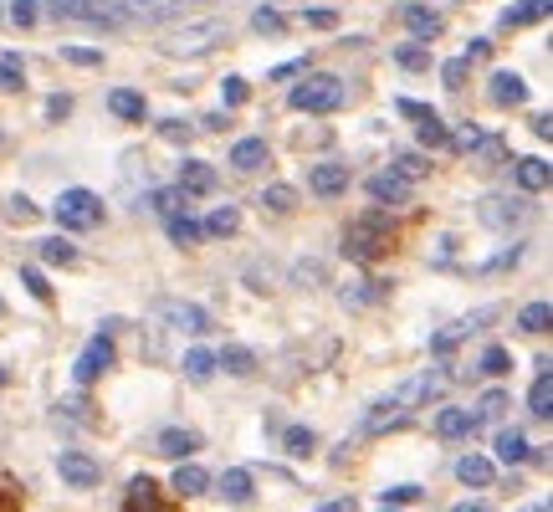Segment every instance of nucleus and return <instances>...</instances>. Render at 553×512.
<instances>
[{"instance_id": "nucleus-1", "label": "nucleus", "mask_w": 553, "mask_h": 512, "mask_svg": "<svg viewBox=\"0 0 553 512\" xmlns=\"http://www.w3.org/2000/svg\"><path fill=\"white\" fill-rule=\"evenodd\" d=\"M446 369H420V374H410L405 384H400V390H390L385 400H379L374 410H369V420H379V415H390V410H420V405H431L441 390H446ZM364 420V425H369Z\"/></svg>"}, {"instance_id": "nucleus-2", "label": "nucleus", "mask_w": 553, "mask_h": 512, "mask_svg": "<svg viewBox=\"0 0 553 512\" xmlns=\"http://www.w3.org/2000/svg\"><path fill=\"white\" fill-rule=\"evenodd\" d=\"M287 103H292L297 113H333L338 103H344V82L328 77V72H313V77H303V82L287 93Z\"/></svg>"}, {"instance_id": "nucleus-3", "label": "nucleus", "mask_w": 553, "mask_h": 512, "mask_svg": "<svg viewBox=\"0 0 553 512\" xmlns=\"http://www.w3.org/2000/svg\"><path fill=\"white\" fill-rule=\"evenodd\" d=\"M52 216L67 231H93V226H103V200L93 190H62L57 205H52Z\"/></svg>"}, {"instance_id": "nucleus-4", "label": "nucleus", "mask_w": 553, "mask_h": 512, "mask_svg": "<svg viewBox=\"0 0 553 512\" xmlns=\"http://www.w3.org/2000/svg\"><path fill=\"white\" fill-rule=\"evenodd\" d=\"M210 47H226V26L221 21H200V26H175L164 36V52L169 57H200Z\"/></svg>"}, {"instance_id": "nucleus-5", "label": "nucleus", "mask_w": 553, "mask_h": 512, "mask_svg": "<svg viewBox=\"0 0 553 512\" xmlns=\"http://www.w3.org/2000/svg\"><path fill=\"white\" fill-rule=\"evenodd\" d=\"M52 16H67V21H88V26H103V31H118L123 26V11L113 0H62Z\"/></svg>"}, {"instance_id": "nucleus-6", "label": "nucleus", "mask_w": 553, "mask_h": 512, "mask_svg": "<svg viewBox=\"0 0 553 512\" xmlns=\"http://www.w3.org/2000/svg\"><path fill=\"white\" fill-rule=\"evenodd\" d=\"M57 477H62L67 487H77V492H93V487L103 482V466H98L93 456H82V451H62V456H57Z\"/></svg>"}, {"instance_id": "nucleus-7", "label": "nucleus", "mask_w": 553, "mask_h": 512, "mask_svg": "<svg viewBox=\"0 0 553 512\" xmlns=\"http://www.w3.org/2000/svg\"><path fill=\"white\" fill-rule=\"evenodd\" d=\"M523 221H528V200H518V195H487L482 200V226L507 231V226H523Z\"/></svg>"}, {"instance_id": "nucleus-8", "label": "nucleus", "mask_w": 553, "mask_h": 512, "mask_svg": "<svg viewBox=\"0 0 553 512\" xmlns=\"http://www.w3.org/2000/svg\"><path fill=\"white\" fill-rule=\"evenodd\" d=\"M108 369H113V338H108V333H98L93 344L77 354V369H72V374H77L82 384H93V379H98V374H108Z\"/></svg>"}, {"instance_id": "nucleus-9", "label": "nucleus", "mask_w": 553, "mask_h": 512, "mask_svg": "<svg viewBox=\"0 0 553 512\" xmlns=\"http://www.w3.org/2000/svg\"><path fill=\"white\" fill-rule=\"evenodd\" d=\"M159 318H164V328L190 333V338L210 333V313H205V308H195V303H164V308H159Z\"/></svg>"}, {"instance_id": "nucleus-10", "label": "nucleus", "mask_w": 553, "mask_h": 512, "mask_svg": "<svg viewBox=\"0 0 553 512\" xmlns=\"http://www.w3.org/2000/svg\"><path fill=\"white\" fill-rule=\"evenodd\" d=\"M528 410H533L538 420L553 415V364H548V354L538 359V379H533V390H528Z\"/></svg>"}, {"instance_id": "nucleus-11", "label": "nucleus", "mask_w": 553, "mask_h": 512, "mask_svg": "<svg viewBox=\"0 0 553 512\" xmlns=\"http://www.w3.org/2000/svg\"><path fill=\"white\" fill-rule=\"evenodd\" d=\"M472 431H477V415L461 410V405H451V410L436 415V436H441V441H466Z\"/></svg>"}, {"instance_id": "nucleus-12", "label": "nucleus", "mask_w": 553, "mask_h": 512, "mask_svg": "<svg viewBox=\"0 0 553 512\" xmlns=\"http://www.w3.org/2000/svg\"><path fill=\"white\" fill-rule=\"evenodd\" d=\"M548 11H553V0H518V6H507L502 11V31H518V26H533V21H548Z\"/></svg>"}, {"instance_id": "nucleus-13", "label": "nucleus", "mask_w": 553, "mask_h": 512, "mask_svg": "<svg viewBox=\"0 0 553 512\" xmlns=\"http://www.w3.org/2000/svg\"><path fill=\"white\" fill-rule=\"evenodd\" d=\"M369 195H374L379 205H410V185L395 175V169H379V175L369 180Z\"/></svg>"}, {"instance_id": "nucleus-14", "label": "nucleus", "mask_w": 553, "mask_h": 512, "mask_svg": "<svg viewBox=\"0 0 553 512\" xmlns=\"http://www.w3.org/2000/svg\"><path fill=\"white\" fill-rule=\"evenodd\" d=\"M482 323H492V313H472V318H461V323H451V328H441L436 338H431V349L436 354H451L461 338H472V328H482Z\"/></svg>"}, {"instance_id": "nucleus-15", "label": "nucleus", "mask_w": 553, "mask_h": 512, "mask_svg": "<svg viewBox=\"0 0 553 512\" xmlns=\"http://www.w3.org/2000/svg\"><path fill=\"white\" fill-rule=\"evenodd\" d=\"M492 103H497V108L528 103V82H523L518 72H497V77H492Z\"/></svg>"}, {"instance_id": "nucleus-16", "label": "nucleus", "mask_w": 553, "mask_h": 512, "mask_svg": "<svg viewBox=\"0 0 553 512\" xmlns=\"http://www.w3.org/2000/svg\"><path fill=\"white\" fill-rule=\"evenodd\" d=\"M456 477H461V487H492L497 461H492V456H461V461H456Z\"/></svg>"}, {"instance_id": "nucleus-17", "label": "nucleus", "mask_w": 553, "mask_h": 512, "mask_svg": "<svg viewBox=\"0 0 553 512\" xmlns=\"http://www.w3.org/2000/svg\"><path fill=\"white\" fill-rule=\"evenodd\" d=\"M108 113L123 118V123H139L149 108H144V93H134V88H113V93H108Z\"/></svg>"}, {"instance_id": "nucleus-18", "label": "nucleus", "mask_w": 553, "mask_h": 512, "mask_svg": "<svg viewBox=\"0 0 553 512\" xmlns=\"http://www.w3.org/2000/svg\"><path fill=\"white\" fill-rule=\"evenodd\" d=\"M210 185H216V169H210L205 159H185L180 164V190L185 195H205Z\"/></svg>"}, {"instance_id": "nucleus-19", "label": "nucleus", "mask_w": 553, "mask_h": 512, "mask_svg": "<svg viewBox=\"0 0 553 512\" xmlns=\"http://www.w3.org/2000/svg\"><path fill=\"white\" fill-rule=\"evenodd\" d=\"M308 185H313V195H344L349 190V169L344 164H318Z\"/></svg>"}, {"instance_id": "nucleus-20", "label": "nucleus", "mask_w": 553, "mask_h": 512, "mask_svg": "<svg viewBox=\"0 0 553 512\" xmlns=\"http://www.w3.org/2000/svg\"><path fill=\"white\" fill-rule=\"evenodd\" d=\"M123 512H159V482H154V477H134Z\"/></svg>"}, {"instance_id": "nucleus-21", "label": "nucleus", "mask_w": 553, "mask_h": 512, "mask_svg": "<svg viewBox=\"0 0 553 512\" xmlns=\"http://www.w3.org/2000/svg\"><path fill=\"white\" fill-rule=\"evenodd\" d=\"M169 487H175V497H205L210 492V472H200V466H175V482H169Z\"/></svg>"}, {"instance_id": "nucleus-22", "label": "nucleus", "mask_w": 553, "mask_h": 512, "mask_svg": "<svg viewBox=\"0 0 553 512\" xmlns=\"http://www.w3.org/2000/svg\"><path fill=\"white\" fill-rule=\"evenodd\" d=\"M216 487H221V497H226V502H251V492H257V482H251L246 466H231V472H226Z\"/></svg>"}, {"instance_id": "nucleus-23", "label": "nucleus", "mask_w": 553, "mask_h": 512, "mask_svg": "<svg viewBox=\"0 0 553 512\" xmlns=\"http://www.w3.org/2000/svg\"><path fill=\"white\" fill-rule=\"evenodd\" d=\"M159 451H164V456H195V451H200V436H195V431H180V425H169V431H159Z\"/></svg>"}, {"instance_id": "nucleus-24", "label": "nucleus", "mask_w": 553, "mask_h": 512, "mask_svg": "<svg viewBox=\"0 0 553 512\" xmlns=\"http://www.w3.org/2000/svg\"><path fill=\"white\" fill-rule=\"evenodd\" d=\"M518 185L523 190H548L553 185V164L548 159H518Z\"/></svg>"}, {"instance_id": "nucleus-25", "label": "nucleus", "mask_w": 553, "mask_h": 512, "mask_svg": "<svg viewBox=\"0 0 553 512\" xmlns=\"http://www.w3.org/2000/svg\"><path fill=\"white\" fill-rule=\"evenodd\" d=\"M231 164L241 169V175H251V169H262V164H267V144H262V139H241V144L231 149Z\"/></svg>"}, {"instance_id": "nucleus-26", "label": "nucleus", "mask_w": 553, "mask_h": 512, "mask_svg": "<svg viewBox=\"0 0 553 512\" xmlns=\"http://www.w3.org/2000/svg\"><path fill=\"white\" fill-rule=\"evenodd\" d=\"M405 26L420 36V41H431V36H441V16L431 11V6H405Z\"/></svg>"}, {"instance_id": "nucleus-27", "label": "nucleus", "mask_w": 553, "mask_h": 512, "mask_svg": "<svg viewBox=\"0 0 553 512\" xmlns=\"http://www.w3.org/2000/svg\"><path fill=\"white\" fill-rule=\"evenodd\" d=\"M200 231H205V236H236V231H241V210H236V205H221V210H210Z\"/></svg>"}, {"instance_id": "nucleus-28", "label": "nucleus", "mask_w": 553, "mask_h": 512, "mask_svg": "<svg viewBox=\"0 0 553 512\" xmlns=\"http://www.w3.org/2000/svg\"><path fill=\"white\" fill-rule=\"evenodd\" d=\"M482 139H487V128H482V123H451V134H446V144L461 149V154H477Z\"/></svg>"}, {"instance_id": "nucleus-29", "label": "nucleus", "mask_w": 553, "mask_h": 512, "mask_svg": "<svg viewBox=\"0 0 553 512\" xmlns=\"http://www.w3.org/2000/svg\"><path fill=\"white\" fill-rule=\"evenodd\" d=\"M492 456H502L507 466H518V461H528L533 451H528L523 431H497V451H492Z\"/></svg>"}, {"instance_id": "nucleus-30", "label": "nucleus", "mask_w": 553, "mask_h": 512, "mask_svg": "<svg viewBox=\"0 0 553 512\" xmlns=\"http://www.w3.org/2000/svg\"><path fill=\"white\" fill-rule=\"evenodd\" d=\"M36 251H41V262H52V267H72V262H77V246H72L67 236H47Z\"/></svg>"}, {"instance_id": "nucleus-31", "label": "nucleus", "mask_w": 553, "mask_h": 512, "mask_svg": "<svg viewBox=\"0 0 553 512\" xmlns=\"http://www.w3.org/2000/svg\"><path fill=\"white\" fill-rule=\"evenodd\" d=\"M180 0H129V16L134 21H164V16H175Z\"/></svg>"}, {"instance_id": "nucleus-32", "label": "nucleus", "mask_w": 553, "mask_h": 512, "mask_svg": "<svg viewBox=\"0 0 553 512\" xmlns=\"http://www.w3.org/2000/svg\"><path fill=\"white\" fill-rule=\"evenodd\" d=\"M507 369H513V354H507L502 344H492V349H482V359H477V374H487V379H502Z\"/></svg>"}, {"instance_id": "nucleus-33", "label": "nucleus", "mask_w": 553, "mask_h": 512, "mask_svg": "<svg viewBox=\"0 0 553 512\" xmlns=\"http://www.w3.org/2000/svg\"><path fill=\"white\" fill-rule=\"evenodd\" d=\"M216 369H226V374H251V369H257V354H251V349H221V354H216Z\"/></svg>"}, {"instance_id": "nucleus-34", "label": "nucleus", "mask_w": 553, "mask_h": 512, "mask_svg": "<svg viewBox=\"0 0 553 512\" xmlns=\"http://www.w3.org/2000/svg\"><path fill=\"white\" fill-rule=\"evenodd\" d=\"M548 323H553V308H548V303H528V308L518 313V328H523V333H548Z\"/></svg>"}, {"instance_id": "nucleus-35", "label": "nucleus", "mask_w": 553, "mask_h": 512, "mask_svg": "<svg viewBox=\"0 0 553 512\" xmlns=\"http://www.w3.org/2000/svg\"><path fill=\"white\" fill-rule=\"evenodd\" d=\"M149 205H154V210H164V221H175V216H185L190 195H185V190H159V195H154Z\"/></svg>"}, {"instance_id": "nucleus-36", "label": "nucleus", "mask_w": 553, "mask_h": 512, "mask_svg": "<svg viewBox=\"0 0 553 512\" xmlns=\"http://www.w3.org/2000/svg\"><path fill=\"white\" fill-rule=\"evenodd\" d=\"M472 415H477V425H482V420H502V415H507V390H487Z\"/></svg>"}, {"instance_id": "nucleus-37", "label": "nucleus", "mask_w": 553, "mask_h": 512, "mask_svg": "<svg viewBox=\"0 0 553 512\" xmlns=\"http://www.w3.org/2000/svg\"><path fill=\"white\" fill-rule=\"evenodd\" d=\"M180 369H185L190 379H210V374H216V354H210V349H190Z\"/></svg>"}, {"instance_id": "nucleus-38", "label": "nucleus", "mask_w": 553, "mask_h": 512, "mask_svg": "<svg viewBox=\"0 0 553 512\" xmlns=\"http://www.w3.org/2000/svg\"><path fill=\"white\" fill-rule=\"evenodd\" d=\"M344 256H354V262H374V256H379V241H374L369 231H354L349 246H344Z\"/></svg>"}, {"instance_id": "nucleus-39", "label": "nucleus", "mask_w": 553, "mask_h": 512, "mask_svg": "<svg viewBox=\"0 0 553 512\" xmlns=\"http://www.w3.org/2000/svg\"><path fill=\"white\" fill-rule=\"evenodd\" d=\"M0 88H6V93H21V88H26V67H21L16 57H0Z\"/></svg>"}, {"instance_id": "nucleus-40", "label": "nucleus", "mask_w": 553, "mask_h": 512, "mask_svg": "<svg viewBox=\"0 0 553 512\" xmlns=\"http://www.w3.org/2000/svg\"><path fill=\"white\" fill-rule=\"evenodd\" d=\"M205 231H200V221H190V216H175L169 221V241H180V246H195Z\"/></svg>"}, {"instance_id": "nucleus-41", "label": "nucleus", "mask_w": 553, "mask_h": 512, "mask_svg": "<svg viewBox=\"0 0 553 512\" xmlns=\"http://www.w3.org/2000/svg\"><path fill=\"white\" fill-rule=\"evenodd\" d=\"M282 446H287V456H308V451L318 446V436H313V431H303V425H292V431L282 436Z\"/></svg>"}, {"instance_id": "nucleus-42", "label": "nucleus", "mask_w": 553, "mask_h": 512, "mask_svg": "<svg viewBox=\"0 0 553 512\" xmlns=\"http://www.w3.org/2000/svg\"><path fill=\"white\" fill-rule=\"evenodd\" d=\"M262 205H267V210H292V205H297V190H292V185H267Z\"/></svg>"}, {"instance_id": "nucleus-43", "label": "nucleus", "mask_w": 553, "mask_h": 512, "mask_svg": "<svg viewBox=\"0 0 553 512\" xmlns=\"http://www.w3.org/2000/svg\"><path fill=\"white\" fill-rule=\"evenodd\" d=\"M395 62H400L405 72H425V67H431V52H425V47H400Z\"/></svg>"}, {"instance_id": "nucleus-44", "label": "nucleus", "mask_w": 553, "mask_h": 512, "mask_svg": "<svg viewBox=\"0 0 553 512\" xmlns=\"http://www.w3.org/2000/svg\"><path fill=\"white\" fill-rule=\"evenodd\" d=\"M41 6H47V0H16L11 21H16V26H36V21H41Z\"/></svg>"}, {"instance_id": "nucleus-45", "label": "nucleus", "mask_w": 553, "mask_h": 512, "mask_svg": "<svg viewBox=\"0 0 553 512\" xmlns=\"http://www.w3.org/2000/svg\"><path fill=\"white\" fill-rule=\"evenodd\" d=\"M379 497H385V507H390V512H400V507L420 502L425 492H420V487H390V492H379Z\"/></svg>"}, {"instance_id": "nucleus-46", "label": "nucleus", "mask_w": 553, "mask_h": 512, "mask_svg": "<svg viewBox=\"0 0 553 512\" xmlns=\"http://www.w3.org/2000/svg\"><path fill=\"white\" fill-rule=\"evenodd\" d=\"M221 98H226V108H241V103L251 98V88H246V77H226V82H221Z\"/></svg>"}, {"instance_id": "nucleus-47", "label": "nucleus", "mask_w": 553, "mask_h": 512, "mask_svg": "<svg viewBox=\"0 0 553 512\" xmlns=\"http://www.w3.org/2000/svg\"><path fill=\"white\" fill-rule=\"evenodd\" d=\"M390 169H395V175H400V180L410 185V180H415V175H425V169H431V164H425V159H415V154H400V159H395Z\"/></svg>"}, {"instance_id": "nucleus-48", "label": "nucleus", "mask_w": 553, "mask_h": 512, "mask_svg": "<svg viewBox=\"0 0 553 512\" xmlns=\"http://www.w3.org/2000/svg\"><path fill=\"white\" fill-rule=\"evenodd\" d=\"M303 26L328 31V26H338V11H333V6H313V11H303Z\"/></svg>"}, {"instance_id": "nucleus-49", "label": "nucleus", "mask_w": 553, "mask_h": 512, "mask_svg": "<svg viewBox=\"0 0 553 512\" xmlns=\"http://www.w3.org/2000/svg\"><path fill=\"white\" fill-rule=\"evenodd\" d=\"M159 139H169V144H190V123L164 118V123H159Z\"/></svg>"}, {"instance_id": "nucleus-50", "label": "nucleus", "mask_w": 553, "mask_h": 512, "mask_svg": "<svg viewBox=\"0 0 553 512\" xmlns=\"http://www.w3.org/2000/svg\"><path fill=\"white\" fill-rule=\"evenodd\" d=\"M67 62H72V67H98L103 52H98V47H67Z\"/></svg>"}, {"instance_id": "nucleus-51", "label": "nucleus", "mask_w": 553, "mask_h": 512, "mask_svg": "<svg viewBox=\"0 0 553 512\" xmlns=\"http://www.w3.org/2000/svg\"><path fill=\"white\" fill-rule=\"evenodd\" d=\"M21 282L31 287V297H41V303H47V297H52V287H47V277H41L36 267H26V272H21Z\"/></svg>"}, {"instance_id": "nucleus-52", "label": "nucleus", "mask_w": 553, "mask_h": 512, "mask_svg": "<svg viewBox=\"0 0 553 512\" xmlns=\"http://www.w3.org/2000/svg\"><path fill=\"white\" fill-rule=\"evenodd\" d=\"M441 82L461 93V82H466V62H461V57H456V62H446V67H441Z\"/></svg>"}, {"instance_id": "nucleus-53", "label": "nucleus", "mask_w": 553, "mask_h": 512, "mask_svg": "<svg viewBox=\"0 0 553 512\" xmlns=\"http://www.w3.org/2000/svg\"><path fill=\"white\" fill-rule=\"evenodd\" d=\"M6 210H11L16 221H31V216H36V205H31L26 195H11V205H6Z\"/></svg>"}, {"instance_id": "nucleus-54", "label": "nucleus", "mask_w": 553, "mask_h": 512, "mask_svg": "<svg viewBox=\"0 0 553 512\" xmlns=\"http://www.w3.org/2000/svg\"><path fill=\"white\" fill-rule=\"evenodd\" d=\"M533 134H538L543 144L553 139V113H548V108H543V113H533Z\"/></svg>"}, {"instance_id": "nucleus-55", "label": "nucleus", "mask_w": 553, "mask_h": 512, "mask_svg": "<svg viewBox=\"0 0 553 512\" xmlns=\"http://www.w3.org/2000/svg\"><path fill=\"white\" fill-rule=\"evenodd\" d=\"M57 410H62V415H67L72 425H77V420H88V405H82V400H62Z\"/></svg>"}, {"instance_id": "nucleus-56", "label": "nucleus", "mask_w": 553, "mask_h": 512, "mask_svg": "<svg viewBox=\"0 0 553 512\" xmlns=\"http://www.w3.org/2000/svg\"><path fill=\"white\" fill-rule=\"evenodd\" d=\"M318 512H359V502L354 497H338V502H323Z\"/></svg>"}, {"instance_id": "nucleus-57", "label": "nucleus", "mask_w": 553, "mask_h": 512, "mask_svg": "<svg viewBox=\"0 0 553 512\" xmlns=\"http://www.w3.org/2000/svg\"><path fill=\"white\" fill-rule=\"evenodd\" d=\"M277 26H282L277 11H257V31H277Z\"/></svg>"}, {"instance_id": "nucleus-58", "label": "nucleus", "mask_w": 553, "mask_h": 512, "mask_svg": "<svg viewBox=\"0 0 553 512\" xmlns=\"http://www.w3.org/2000/svg\"><path fill=\"white\" fill-rule=\"evenodd\" d=\"M205 128H210V134H221V128H231V118H226V113H210Z\"/></svg>"}, {"instance_id": "nucleus-59", "label": "nucleus", "mask_w": 553, "mask_h": 512, "mask_svg": "<svg viewBox=\"0 0 553 512\" xmlns=\"http://www.w3.org/2000/svg\"><path fill=\"white\" fill-rule=\"evenodd\" d=\"M451 512H487V507H482V502H456Z\"/></svg>"}, {"instance_id": "nucleus-60", "label": "nucleus", "mask_w": 553, "mask_h": 512, "mask_svg": "<svg viewBox=\"0 0 553 512\" xmlns=\"http://www.w3.org/2000/svg\"><path fill=\"white\" fill-rule=\"evenodd\" d=\"M523 512H553V507H548V502H533V507H523Z\"/></svg>"}, {"instance_id": "nucleus-61", "label": "nucleus", "mask_w": 553, "mask_h": 512, "mask_svg": "<svg viewBox=\"0 0 553 512\" xmlns=\"http://www.w3.org/2000/svg\"><path fill=\"white\" fill-rule=\"evenodd\" d=\"M6 379H11V374H6V369H0V384H6Z\"/></svg>"}, {"instance_id": "nucleus-62", "label": "nucleus", "mask_w": 553, "mask_h": 512, "mask_svg": "<svg viewBox=\"0 0 553 512\" xmlns=\"http://www.w3.org/2000/svg\"><path fill=\"white\" fill-rule=\"evenodd\" d=\"M0 21H6V11H0Z\"/></svg>"}, {"instance_id": "nucleus-63", "label": "nucleus", "mask_w": 553, "mask_h": 512, "mask_svg": "<svg viewBox=\"0 0 553 512\" xmlns=\"http://www.w3.org/2000/svg\"><path fill=\"white\" fill-rule=\"evenodd\" d=\"M385 512H390V507H385Z\"/></svg>"}]
</instances>
